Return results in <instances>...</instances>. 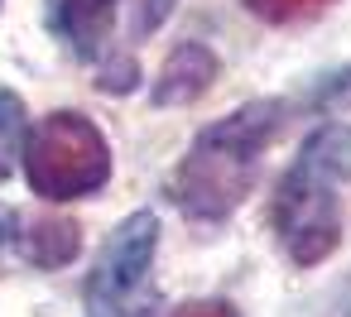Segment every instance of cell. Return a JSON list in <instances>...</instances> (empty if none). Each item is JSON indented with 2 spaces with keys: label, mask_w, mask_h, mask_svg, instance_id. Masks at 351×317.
<instances>
[{
  "label": "cell",
  "mask_w": 351,
  "mask_h": 317,
  "mask_svg": "<svg viewBox=\"0 0 351 317\" xmlns=\"http://www.w3.org/2000/svg\"><path fill=\"white\" fill-rule=\"evenodd\" d=\"M289 121V101L260 97L231 116L197 130L178 168L169 173V197L188 221H226L260 178V159Z\"/></svg>",
  "instance_id": "6da1fadb"
},
{
  "label": "cell",
  "mask_w": 351,
  "mask_h": 317,
  "mask_svg": "<svg viewBox=\"0 0 351 317\" xmlns=\"http://www.w3.org/2000/svg\"><path fill=\"white\" fill-rule=\"evenodd\" d=\"M351 183V125L327 121L317 125L298 159L284 168L274 202H269V226L284 255L303 269L322 264L341 245V188Z\"/></svg>",
  "instance_id": "7a4b0ae2"
},
{
  "label": "cell",
  "mask_w": 351,
  "mask_h": 317,
  "mask_svg": "<svg viewBox=\"0 0 351 317\" xmlns=\"http://www.w3.org/2000/svg\"><path fill=\"white\" fill-rule=\"evenodd\" d=\"M25 183L44 202L92 197L111 183V144L82 111H49L25 144Z\"/></svg>",
  "instance_id": "3957f363"
},
{
  "label": "cell",
  "mask_w": 351,
  "mask_h": 317,
  "mask_svg": "<svg viewBox=\"0 0 351 317\" xmlns=\"http://www.w3.org/2000/svg\"><path fill=\"white\" fill-rule=\"evenodd\" d=\"M154 250H159V216L154 212H130L101 245L82 307L87 317H149L154 307Z\"/></svg>",
  "instance_id": "277c9868"
},
{
  "label": "cell",
  "mask_w": 351,
  "mask_h": 317,
  "mask_svg": "<svg viewBox=\"0 0 351 317\" xmlns=\"http://www.w3.org/2000/svg\"><path fill=\"white\" fill-rule=\"evenodd\" d=\"M125 0H44V29L77 63H111V34Z\"/></svg>",
  "instance_id": "5b68a950"
},
{
  "label": "cell",
  "mask_w": 351,
  "mask_h": 317,
  "mask_svg": "<svg viewBox=\"0 0 351 317\" xmlns=\"http://www.w3.org/2000/svg\"><path fill=\"white\" fill-rule=\"evenodd\" d=\"M212 82H217V53H212L207 44H197V39H183V44L164 58V68L154 73L149 101H154V106H188V101L207 97Z\"/></svg>",
  "instance_id": "8992f818"
},
{
  "label": "cell",
  "mask_w": 351,
  "mask_h": 317,
  "mask_svg": "<svg viewBox=\"0 0 351 317\" xmlns=\"http://www.w3.org/2000/svg\"><path fill=\"white\" fill-rule=\"evenodd\" d=\"M15 245H20V255H25L34 269H63V264L77 255L82 231H77L73 221L39 216V221H29V226H25V236H15Z\"/></svg>",
  "instance_id": "52a82bcc"
},
{
  "label": "cell",
  "mask_w": 351,
  "mask_h": 317,
  "mask_svg": "<svg viewBox=\"0 0 351 317\" xmlns=\"http://www.w3.org/2000/svg\"><path fill=\"white\" fill-rule=\"evenodd\" d=\"M25 121H29V116H25L20 92L0 87V183L15 173V159H20V149L29 144V140H25Z\"/></svg>",
  "instance_id": "ba28073f"
},
{
  "label": "cell",
  "mask_w": 351,
  "mask_h": 317,
  "mask_svg": "<svg viewBox=\"0 0 351 317\" xmlns=\"http://www.w3.org/2000/svg\"><path fill=\"white\" fill-rule=\"evenodd\" d=\"M332 5L337 0H245V10L265 25H298V20H313Z\"/></svg>",
  "instance_id": "9c48e42d"
},
{
  "label": "cell",
  "mask_w": 351,
  "mask_h": 317,
  "mask_svg": "<svg viewBox=\"0 0 351 317\" xmlns=\"http://www.w3.org/2000/svg\"><path fill=\"white\" fill-rule=\"evenodd\" d=\"M125 5H130V44L149 39L173 15V0H125Z\"/></svg>",
  "instance_id": "30bf717a"
},
{
  "label": "cell",
  "mask_w": 351,
  "mask_h": 317,
  "mask_svg": "<svg viewBox=\"0 0 351 317\" xmlns=\"http://www.w3.org/2000/svg\"><path fill=\"white\" fill-rule=\"evenodd\" d=\"M164 317H241V312L231 303H221V298H197V303H183V307H173Z\"/></svg>",
  "instance_id": "8fae6325"
},
{
  "label": "cell",
  "mask_w": 351,
  "mask_h": 317,
  "mask_svg": "<svg viewBox=\"0 0 351 317\" xmlns=\"http://www.w3.org/2000/svg\"><path fill=\"white\" fill-rule=\"evenodd\" d=\"M10 240H15V212H10L5 202H0V259H5Z\"/></svg>",
  "instance_id": "7c38bea8"
}]
</instances>
